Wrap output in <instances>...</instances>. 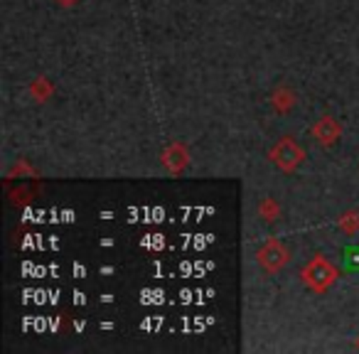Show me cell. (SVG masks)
<instances>
[]
</instances>
